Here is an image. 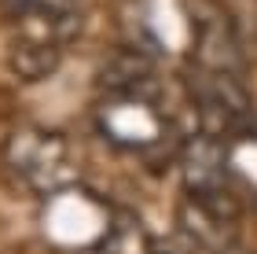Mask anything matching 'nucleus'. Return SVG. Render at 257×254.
Segmentation results:
<instances>
[{"mask_svg":"<svg viewBox=\"0 0 257 254\" xmlns=\"http://www.w3.org/2000/svg\"><path fill=\"white\" fill-rule=\"evenodd\" d=\"M228 166H231V177H235V188L257 203V133L242 129L235 136V147L228 151Z\"/></svg>","mask_w":257,"mask_h":254,"instance_id":"obj_8","label":"nucleus"},{"mask_svg":"<svg viewBox=\"0 0 257 254\" xmlns=\"http://www.w3.org/2000/svg\"><path fill=\"white\" fill-rule=\"evenodd\" d=\"M114 217L99 199H92L88 192H81L77 184L66 192H55V203L48 210V236L59 247H96L103 236L110 232Z\"/></svg>","mask_w":257,"mask_h":254,"instance_id":"obj_4","label":"nucleus"},{"mask_svg":"<svg viewBox=\"0 0 257 254\" xmlns=\"http://www.w3.org/2000/svg\"><path fill=\"white\" fill-rule=\"evenodd\" d=\"M96 125L114 147L125 151H144L155 147L166 136V114H162L158 100L147 92H110L96 107Z\"/></svg>","mask_w":257,"mask_h":254,"instance_id":"obj_3","label":"nucleus"},{"mask_svg":"<svg viewBox=\"0 0 257 254\" xmlns=\"http://www.w3.org/2000/svg\"><path fill=\"white\" fill-rule=\"evenodd\" d=\"M8 166L41 195H55L77 184V162L70 155L66 136L41 129V125H26L11 136Z\"/></svg>","mask_w":257,"mask_h":254,"instance_id":"obj_2","label":"nucleus"},{"mask_svg":"<svg viewBox=\"0 0 257 254\" xmlns=\"http://www.w3.org/2000/svg\"><path fill=\"white\" fill-rule=\"evenodd\" d=\"M180 177L188 188V199L206 206L209 214L235 217L239 214V188L228 166V147L213 133H195L180 151Z\"/></svg>","mask_w":257,"mask_h":254,"instance_id":"obj_1","label":"nucleus"},{"mask_svg":"<svg viewBox=\"0 0 257 254\" xmlns=\"http://www.w3.org/2000/svg\"><path fill=\"white\" fill-rule=\"evenodd\" d=\"M195 59L202 70H224V74L242 70V52L235 33H231V22L217 8H202L195 15Z\"/></svg>","mask_w":257,"mask_h":254,"instance_id":"obj_5","label":"nucleus"},{"mask_svg":"<svg viewBox=\"0 0 257 254\" xmlns=\"http://www.w3.org/2000/svg\"><path fill=\"white\" fill-rule=\"evenodd\" d=\"M155 63L144 59V55H114V59L103 66V89L110 92H147L155 96Z\"/></svg>","mask_w":257,"mask_h":254,"instance_id":"obj_6","label":"nucleus"},{"mask_svg":"<svg viewBox=\"0 0 257 254\" xmlns=\"http://www.w3.org/2000/svg\"><path fill=\"white\" fill-rule=\"evenodd\" d=\"M81 254H155V247H151V239L144 236L140 221H133V217H114L110 232L103 236L96 247H85Z\"/></svg>","mask_w":257,"mask_h":254,"instance_id":"obj_7","label":"nucleus"}]
</instances>
